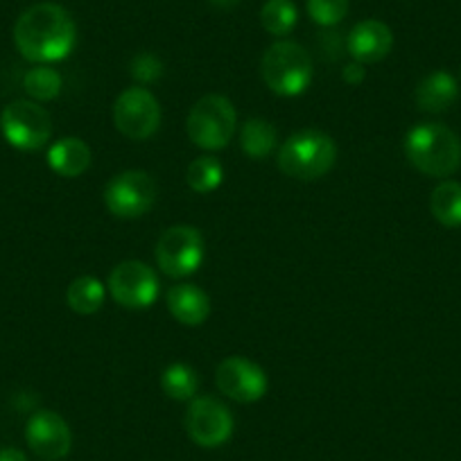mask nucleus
Wrapping results in <instances>:
<instances>
[{
    "instance_id": "nucleus-1",
    "label": "nucleus",
    "mask_w": 461,
    "mask_h": 461,
    "mask_svg": "<svg viewBox=\"0 0 461 461\" xmlns=\"http://www.w3.org/2000/svg\"><path fill=\"white\" fill-rule=\"evenodd\" d=\"M77 28L68 12L57 3H37L16 19V50L34 64H55L73 52Z\"/></svg>"
},
{
    "instance_id": "nucleus-2",
    "label": "nucleus",
    "mask_w": 461,
    "mask_h": 461,
    "mask_svg": "<svg viewBox=\"0 0 461 461\" xmlns=\"http://www.w3.org/2000/svg\"><path fill=\"white\" fill-rule=\"evenodd\" d=\"M405 157L420 175L446 179L461 167V140L441 122H420L407 131Z\"/></svg>"
},
{
    "instance_id": "nucleus-3",
    "label": "nucleus",
    "mask_w": 461,
    "mask_h": 461,
    "mask_svg": "<svg viewBox=\"0 0 461 461\" xmlns=\"http://www.w3.org/2000/svg\"><path fill=\"white\" fill-rule=\"evenodd\" d=\"M278 170L285 176L314 181L326 176L337 161V145L326 131L303 130L292 134L278 149Z\"/></svg>"
},
{
    "instance_id": "nucleus-4",
    "label": "nucleus",
    "mask_w": 461,
    "mask_h": 461,
    "mask_svg": "<svg viewBox=\"0 0 461 461\" xmlns=\"http://www.w3.org/2000/svg\"><path fill=\"white\" fill-rule=\"evenodd\" d=\"M260 75L269 91L294 97L308 91L312 82V59L308 50L294 41H276L267 48L260 61Z\"/></svg>"
},
{
    "instance_id": "nucleus-5",
    "label": "nucleus",
    "mask_w": 461,
    "mask_h": 461,
    "mask_svg": "<svg viewBox=\"0 0 461 461\" xmlns=\"http://www.w3.org/2000/svg\"><path fill=\"white\" fill-rule=\"evenodd\" d=\"M236 106L230 104L229 97L211 93L194 102L185 121V130H188V139L197 148L215 152L230 143L236 134Z\"/></svg>"
},
{
    "instance_id": "nucleus-6",
    "label": "nucleus",
    "mask_w": 461,
    "mask_h": 461,
    "mask_svg": "<svg viewBox=\"0 0 461 461\" xmlns=\"http://www.w3.org/2000/svg\"><path fill=\"white\" fill-rule=\"evenodd\" d=\"M0 134L21 152H37L50 140V113L34 100H14L0 113Z\"/></svg>"
},
{
    "instance_id": "nucleus-7",
    "label": "nucleus",
    "mask_w": 461,
    "mask_h": 461,
    "mask_svg": "<svg viewBox=\"0 0 461 461\" xmlns=\"http://www.w3.org/2000/svg\"><path fill=\"white\" fill-rule=\"evenodd\" d=\"M113 125L125 139L148 140L161 127V104L145 86H130L115 97Z\"/></svg>"
},
{
    "instance_id": "nucleus-8",
    "label": "nucleus",
    "mask_w": 461,
    "mask_h": 461,
    "mask_svg": "<svg viewBox=\"0 0 461 461\" xmlns=\"http://www.w3.org/2000/svg\"><path fill=\"white\" fill-rule=\"evenodd\" d=\"M157 181L145 170H127L115 175L104 188V203L111 215L136 220L152 211L157 203Z\"/></svg>"
},
{
    "instance_id": "nucleus-9",
    "label": "nucleus",
    "mask_w": 461,
    "mask_h": 461,
    "mask_svg": "<svg viewBox=\"0 0 461 461\" xmlns=\"http://www.w3.org/2000/svg\"><path fill=\"white\" fill-rule=\"evenodd\" d=\"M157 263L166 276L185 278L203 263V238L199 229L176 224L163 230L157 242Z\"/></svg>"
},
{
    "instance_id": "nucleus-10",
    "label": "nucleus",
    "mask_w": 461,
    "mask_h": 461,
    "mask_svg": "<svg viewBox=\"0 0 461 461\" xmlns=\"http://www.w3.org/2000/svg\"><path fill=\"white\" fill-rule=\"evenodd\" d=\"M233 414L212 396H194L185 411V432L199 447H220L233 437Z\"/></svg>"
},
{
    "instance_id": "nucleus-11",
    "label": "nucleus",
    "mask_w": 461,
    "mask_h": 461,
    "mask_svg": "<svg viewBox=\"0 0 461 461\" xmlns=\"http://www.w3.org/2000/svg\"><path fill=\"white\" fill-rule=\"evenodd\" d=\"M109 292L115 303L130 310H145L158 296V276L140 260H125L109 274Z\"/></svg>"
},
{
    "instance_id": "nucleus-12",
    "label": "nucleus",
    "mask_w": 461,
    "mask_h": 461,
    "mask_svg": "<svg viewBox=\"0 0 461 461\" xmlns=\"http://www.w3.org/2000/svg\"><path fill=\"white\" fill-rule=\"evenodd\" d=\"M215 383L217 389H220L226 398L242 402V405L260 401L269 389V380L267 374L263 371V366H258L256 362L247 360V357L242 356L226 357L224 362H220L215 374Z\"/></svg>"
},
{
    "instance_id": "nucleus-13",
    "label": "nucleus",
    "mask_w": 461,
    "mask_h": 461,
    "mask_svg": "<svg viewBox=\"0 0 461 461\" xmlns=\"http://www.w3.org/2000/svg\"><path fill=\"white\" fill-rule=\"evenodd\" d=\"M25 441L30 450L46 461L64 459L73 447V432L64 416L50 410H39L25 425Z\"/></svg>"
},
{
    "instance_id": "nucleus-14",
    "label": "nucleus",
    "mask_w": 461,
    "mask_h": 461,
    "mask_svg": "<svg viewBox=\"0 0 461 461\" xmlns=\"http://www.w3.org/2000/svg\"><path fill=\"white\" fill-rule=\"evenodd\" d=\"M346 48L353 61L360 64H378L392 52L393 48V32L387 23L378 19L360 21L356 28L348 32Z\"/></svg>"
},
{
    "instance_id": "nucleus-15",
    "label": "nucleus",
    "mask_w": 461,
    "mask_h": 461,
    "mask_svg": "<svg viewBox=\"0 0 461 461\" xmlns=\"http://www.w3.org/2000/svg\"><path fill=\"white\" fill-rule=\"evenodd\" d=\"M167 310L184 326H202L211 314V299L202 287L181 283L167 292Z\"/></svg>"
},
{
    "instance_id": "nucleus-16",
    "label": "nucleus",
    "mask_w": 461,
    "mask_h": 461,
    "mask_svg": "<svg viewBox=\"0 0 461 461\" xmlns=\"http://www.w3.org/2000/svg\"><path fill=\"white\" fill-rule=\"evenodd\" d=\"M48 166L64 179H77L91 166V148L77 136H66L48 149Z\"/></svg>"
},
{
    "instance_id": "nucleus-17",
    "label": "nucleus",
    "mask_w": 461,
    "mask_h": 461,
    "mask_svg": "<svg viewBox=\"0 0 461 461\" xmlns=\"http://www.w3.org/2000/svg\"><path fill=\"white\" fill-rule=\"evenodd\" d=\"M416 104L425 113H443L450 109L459 97L456 79L446 70H434L428 77H423L416 86Z\"/></svg>"
},
{
    "instance_id": "nucleus-18",
    "label": "nucleus",
    "mask_w": 461,
    "mask_h": 461,
    "mask_svg": "<svg viewBox=\"0 0 461 461\" xmlns=\"http://www.w3.org/2000/svg\"><path fill=\"white\" fill-rule=\"evenodd\" d=\"M429 211L434 220L446 229L461 226V184L459 181H441L429 194Z\"/></svg>"
},
{
    "instance_id": "nucleus-19",
    "label": "nucleus",
    "mask_w": 461,
    "mask_h": 461,
    "mask_svg": "<svg viewBox=\"0 0 461 461\" xmlns=\"http://www.w3.org/2000/svg\"><path fill=\"white\" fill-rule=\"evenodd\" d=\"M278 143V131L272 122L263 121V118H249L242 125L240 131V148L254 161L269 157Z\"/></svg>"
},
{
    "instance_id": "nucleus-20",
    "label": "nucleus",
    "mask_w": 461,
    "mask_h": 461,
    "mask_svg": "<svg viewBox=\"0 0 461 461\" xmlns=\"http://www.w3.org/2000/svg\"><path fill=\"white\" fill-rule=\"evenodd\" d=\"M106 290L100 278L79 276L75 278L66 292V303L77 314H95L104 305Z\"/></svg>"
},
{
    "instance_id": "nucleus-21",
    "label": "nucleus",
    "mask_w": 461,
    "mask_h": 461,
    "mask_svg": "<svg viewBox=\"0 0 461 461\" xmlns=\"http://www.w3.org/2000/svg\"><path fill=\"white\" fill-rule=\"evenodd\" d=\"M161 389L167 398H172V401L190 402L199 389L197 371H194L193 366L184 365V362H175V365H170L163 371Z\"/></svg>"
},
{
    "instance_id": "nucleus-22",
    "label": "nucleus",
    "mask_w": 461,
    "mask_h": 461,
    "mask_svg": "<svg viewBox=\"0 0 461 461\" xmlns=\"http://www.w3.org/2000/svg\"><path fill=\"white\" fill-rule=\"evenodd\" d=\"M299 21V10L292 0H267L260 10V23L272 37H287Z\"/></svg>"
},
{
    "instance_id": "nucleus-23",
    "label": "nucleus",
    "mask_w": 461,
    "mask_h": 461,
    "mask_svg": "<svg viewBox=\"0 0 461 461\" xmlns=\"http://www.w3.org/2000/svg\"><path fill=\"white\" fill-rule=\"evenodd\" d=\"M64 79L55 68L46 64H39L37 68H30L23 77V88L34 102H50L61 93Z\"/></svg>"
},
{
    "instance_id": "nucleus-24",
    "label": "nucleus",
    "mask_w": 461,
    "mask_h": 461,
    "mask_svg": "<svg viewBox=\"0 0 461 461\" xmlns=\"http://www.w3.org/2000/svg\"><path fill=\"white\" fill-rule=\"evenodd\" d=\"M221 179H224L221 163L212 157L194 158L188 170H185V181H188L190 190L199 194H208L220 188Z\"/></svg>"
},
{
    "instance_id": "nucleus-25",
    "label": "nucleus",
    "mask_w": 461,
    "mask_h": 461,
    "mask_svg": "<svg viewBox=\"0 0 461 461\" xmlns=\"http://www.w3.org/2000/svg\"><path fill=\"white\" fill-rule=\"evenodd\" d=\"M348 5H351V0H308L305 3L310 19L321 28H332V25L341 23L348 14Z\"/></svg>"
},
{
    "instance_id": "nucleus-26",
    "label": "nucleus",
    "mask_w": 461,
    "mask_h": 461,
    "mask_svg": "<svg viewBox=\"0 0 461 461\" xmlns=\"http://www.w3.org/2000/svg\"><path fill=\"white\" fill-rule=\"evenodd\" d=\"M130 73L134 77V82L154 84L163 77V61L154 52H139L131 59Z\"/></svg>"
},
{
    "instance_id": "nucleus-27",
    "label": "nucleus",
    "mask_w": 461,
    "mask_h": 461,
    "mask_svg": "<svg viewBox=\"0 0 461 461\" xmlns=\"http://www.w3.org/2000/svg\"><path fill=\"white\" fill-rule=\"evenodd\" d=\"M341 77H344L346 84H351V86H360L366 77L365 64H360V61H351L348 66H344V70H341Z\"/></svg>"
},
{
    "instance_id": "nucleus-28",
    "label": "nucleus",
    "mask_w": 461,
    "mask_h": 461,
    "mask_svg": "<svg viewBox=\"0 0 461 461\" xmlns=\"http://www.w3.org/2000/svg\"><path fill=\"white\" fill-rule=\"evenodd\" d=\"M0 461H28V456L19 447H3L0 450Z\"/></svg>"
},
{
    "instance_id": "nucleus-29",
    "label": "nucleus",
    "mask_w": 461,
    "mask_h": 461,
    "mask_svg": "<svg viewBox=\"0 0 461 461\" xmlns=\"http://www.w3.org/2000/svg\"><path fill=\"white\" fill-rule=\"evenodd\" d=\"M211 5L220 7V10H230V7H236L240 0H208Z\"/></svg>"
}]
</instances>
